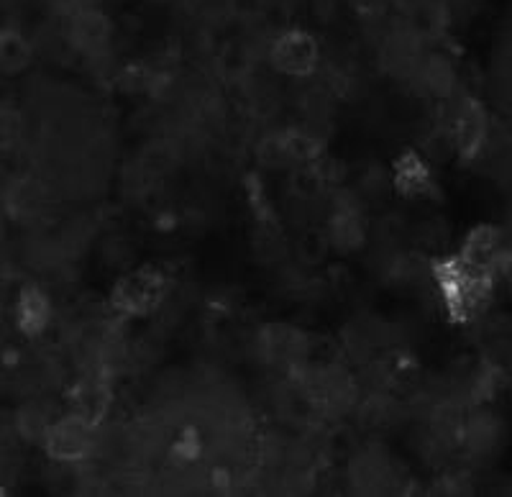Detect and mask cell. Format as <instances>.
<instances>
[{"label":"cell","mask_w":512,"mask_h":497,"mask_svg":"<svg viewBox=\"0 0 512 497\" xmlns=\"http://www.w3.org/2000/svg\"><path fill=\"white\" fill-rule=\"evenodd\" d=\"M41 441H44V451L57 462H82L95 449V423L82 416V413H72V416L47 426Z\"/></svg>","instance_id":"1"},{"label":"cell","mask_w":512,"mask_h":497,"mask_svg":"<svg viewBox=\"0 0 512 497\" xmlns=\"http://www.w3.org/2000/svg\"><path fill=\"white\" fill-rule=\"evenodd\" d=\"M164 298V277L157 269L144 267L128 272L126 277L116 282L111 295V303L123 316H149L152 310L159 308Z\"/></svg>","instance_id":"2"},{"label":"cell","mask_w":512,"mask_h":497,"mask_svg":"<svg viewBox=\"0 0 512 497\" xmlns=\"http://www.w3.org/2000/svg\"><path fill=\"white\" fill-rule=\"evenodd\" d=\"M320 62V47L313 34L303 29L282 31L269 47V65L287 77L313 75Z\"/></svg>","instance_id":"3"},{"label":"cell","mask_w":512,"mask_h":497,"mask_svg":"<svg viewBox=\"0 0 512 497\" xmlns=\"http://www.w3.org/2000/svg\"><path fill=\"white\" fill-rule=\"evenodd\" d=\"M489 134V116L477 100H466L461 106L459 116H456V129H454V149L464 159H472L482 152L484 141Z\"/></svg>","instance_id":"4"},{"label":"cell","mask_w":512,"mask_h":497,"mask_svg":"<svg viewBox=\"0 0 512 497\" xmlns=\"http://www.w3.org/2000/svg\"><path fill=\"white\" fill-rule=\"evenodd\" d=\"M52 321V300L39 285L21 287L16 300V326L24 336H41Z\"/></svg>","instance_id":"5"},{"label":"cell","mask_w":512,"mask_h":497,"mask_svg":"<svg viewBox=\"0 0 512 497\" xmlns=\"http://www.w3.org/2000/svg\"><path fill=\"white\" fill-rule=\"evenodd\" d=\"M326 241L331 249L341 254H354L367 244V226L361 221L356 208H338L328 221Z\"/></svg>","instance_id":"6"},{"label":"cell","mask_w":512,"mask_h":497,"mask_svg":"<svg viewBox=\"0 0 512 497\" xmlns=\"http://www.w3.org/2000/svg\"><path fill=\"white\" fill-rule=\"evenodd\" d=\"M113 24L111 18L105 16L103 11H95V8H88V11H80L75 16L70 26V36L82 52H100V49L111 41Z\"/></svg>","instance_id":"7"},{"label":"cell","mask_w":512,"mask_h":497,"mask_svg":"<svg viewBox=\"0 0 512 497\" xmlns=\"http://www.w3.org/2000/svg\"><path fill=\"white\" fill-rule=\"evenodd\" d=\"M34 59V47L24 31L6 26L0 29V72L3 75H21Z\"/></svg>","instance_id":"8"},{"label":"cell","mask_w":512,"mask_h":497,"mask_svg":"<svg viewBox=\"0 0 512 497\" xmlns=\"http://www.w3.org/2000/svg\"><path fill=\"white\" fill-rule=\"evenodd\" d=\"M392 185L405 195H420L431 188V170L425 159L418 154L405 152L395 162V172H392Z\"/></svg>","instance_id":"9"},{"label":"cell","mask_w":512,"mask_h":497,"mask_svg":"<svg viewBox=\"0 0 512 497\" xmlns=\"http://www.w3.org/2000/svg\"><path fill=\"white\" fill-rule=\"evenodd\" d=\"M408 24L413 36H436L446 24V13L436 0H413L408 8Z\"/></svg>","instance_id":"10"},{"label":"cell","mask_w":512,"mask_h":497,"mask_svg":"<svg viewBox=\"0 0 512 497\" xmlns=\"http://www.w3.org/2000/svg\"><path fill=\"white\" fill-rule=\"evenodd\" d=\"M328 182L323 180V175H320L318 164L310 162V164H295L290 172V193L295 195L297 200H305V203H310V200L320 198V193L326 190Z\"/></svg>","instance_id":"11"},{"label":"cell","mask_w":512,"mask_h":497,"mask_svg":"<svg viewBox=\"0 0 512 497\" xmlns=\"http://www.w3.org/2000/svg\"><path fill=\"white\" fill-rule=\"evenodd\" d=\"M282 139H285V147H287V152H290L292 164L318 162L320 141H318V136L310 134L308 129H290L282 134Z\"/></svg>","instance_id":"12"},{"label":"cell","mask_w":512,"mask_h":497,"mask_svg":"<svg viewBox=\"0 0 512 497\" xmlns=\"http://www.w3.org/2000/svg\"><path fill=\"white\" fill-rule=\"evenodd\" d=\"M256 162L262 164L264 170H285V167H292L290 152H287L282 134H269L259 141Z\"/></svg>","instance_id":"13"},{"label":"cell","mask_w":512,"mask_h":497,"mask_svg":"<svg viewBox=\"0 0 512 497\" xmlns=\"http://www.w3.org/2000/svg\"><path fill=\"white\" fill-rule=\"evenodd\" d=\"M423 82L433 93H448V90L454 88V67L441 57L425 59Z\"/></svg>","instance_id":"14"},{"label":"cell","mask_w":512,"mask_h":497,"mask_svg":"<svg viewBox=\"0 0 512 497\" xmlns=\"http://www.w3.org/2000/svg\"><path fill=\"white\" fill-rule=\"evenodd\" d=\"M203 454V436L198 428H182L180 436L172 444V459L180 464H190Z\"/></svg>","instance_id":"15"},{"label":"cell","mask_w":512,"mask_h":497,"mask_svg":"<svg viewBox=\"0 0 512 497\" xmlns=\"http://www.w3.org/2000/svg\"><path fill=\"white\" fill-rule=\"evenodd\" d=\"M144 164L154 172H167L175 164V149L167 141H152L144 152Z\"/></svg>","instance_id":"16"},{"label":"cell","mask_w":512,"mask_h":497,"mask_svg":"<svg viewBox=\"0 0 512 497\" xmlns=\"http://www.w3.org/2000/svg\"><path fill=\"white\" fill-rule=\"evenodd\" d=\"M226 11L231 16H236L239 21H256V18H262L264 11H267V0H226Z\"/></svg>","instance_id":"17"},{"label":"cell","mask_w":512,"mask_h":497,"mask_svg":"<svg viewBox=\"0 0 512 497\" xmlns=\"http://www.w3.org/2000/svg\"><path fill=\"white\" fill-rule=\"evenodd\" d=\"M231 487V474L228 469H213V490L226 492Z\"/></svg>","instance_id":"18"},{"label":"cell","mask_w":512,"mask_h":497,"mask_svg":"<svg viewBox=\"0 0 512 497\" xmlns=\"http://www.w3.org/2000/svg\"><path fill=\"white\" fill-rule=\"evenodd\" d=\"M356 6H369V8H374V6H382V0H354Z\"/></svg>","instance_id":"19"},{"label":"cell","mask_w":512,"mask_h":497,"mask_svg":"<svg viewBox=\"0 0 512 497\" xmlns=\"http://www.w3.org/2000/svg\"><path fill=\"white\" fill-rule=\"evenodd\" d=\"M152 3H164V0H152Z\"/></svg>","instance_id":"20"}]
</instances>
